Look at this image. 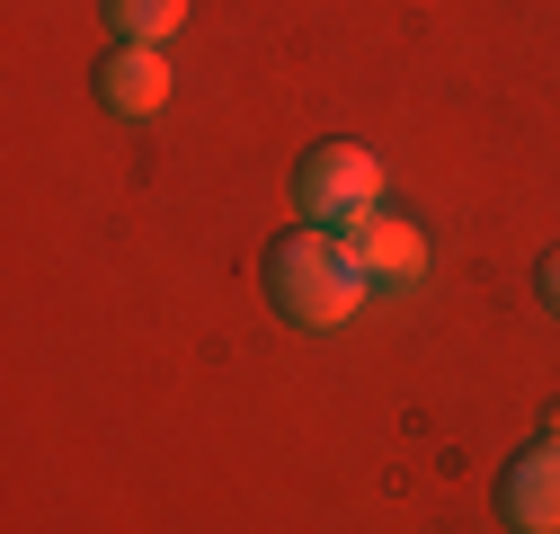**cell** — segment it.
Here are the masks:
<instances>
[{
  "label": "cell",
  "instance_id": "obj_1",
  "mask_svg": "<svg viewBox=\"0 0 560 534\" xmlns=\"http://www.w3.org/2000/svg\"><path fill=\"white\" fill-rule=\"evenodd\" d=\"M258 286H267V303L285 312L294 329H347V321L365 312V294H374L357 241H347V232H320V223H303V232H285V241H267Z\"/></svg>",
  "mask_w": 560,
  "mask_h": 534
},
{
  "label": "cell",
  "instance_id": "obj_2",
  "mask_svg": "<svg viewBox=\"0 0 560 534\" xmlns=\"http://www.w3.org/2000/svg\"><path fill=\"white\" fill-rule=\"evenodd\" d=\"M294 196H303V223L357 232L365 214H383V161L365 143H312L294 170Z\"/></svg>",
  "mask_w": 560,
  "mask_h": 534
},
{
  "label": "cell",
  "instance_id": "obj_3",
  "mask_svg": "<svg viewBox=\"0 0 560 534\" xmlns=\"http://www.w3.org/2000/svg\"><path fill=\"white\" fill-rule=\"evenodd\" d=\"M499 516L516 534H560V437H534L499 473Z\"/></svg>",
  "mask_w": 560,
  "mask_h": 534
},
{
  "label": "cell",
  "instance_id": "obj_4",
  "mask_svg": "<svg viewBox=\"0 0 560 534\" xmlns=\"http://www.w3.org/2000/svg\"><path fill=\"white\" fill-rule=\"evenodd\" d=\"M98 107L125 116V125H143L170 107V54L161 45H107L98 54Z\"/></svg>",
  "mask_w": 560,
  "mask_h": 534
},
{
  "label": "cell",
  "instance_id": "obj_5",
  "mask_svg": "<svg viewBox=\"0 0 560 534\" xmlns=\"http://www.w3.org/2000/svg\"><path fill=\"white\" fill-rule=\"evenodd\" d=\"M347 241H357V258H365L374 294H409L418 277H428V232H418L409 214H365Z\"/></svg>",
  "mask_w": 560,
  "mask_h": 534
},
{
  "label": "cell",
  "instance_id": "obj_6",
  "mask_svg": "<svg viewBox=\"0 0 560 534\" xmlns=\"http://www.w3.org/2000/svg\"><path fill=\"white\" fill-rule=\"evenodd\" d=\"M178 19H187V0H107L116 45H170V36H178Z\"/></svg>",
  "mask_w": 560,
  "mask_h": 534
},
{
  "label": "cell",
  "instance_id": "obj_7",
  "mask_svg": "<svg viewBox=\"0 0 560 534\" xmlns=\"http://www.w3.org/2000/svg\"><path fill=\"white\" fill-rule=\"evenodd\" d=\"M534 294L560 312V249H542V267H534Z\"/></svg>",
  "mask_w": 560,
  "mask_h": 534
}]
</instances>
